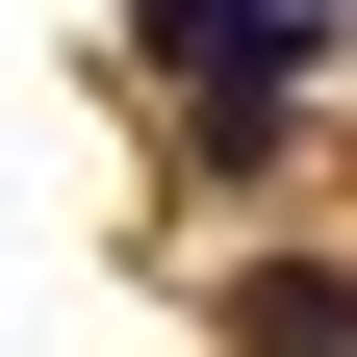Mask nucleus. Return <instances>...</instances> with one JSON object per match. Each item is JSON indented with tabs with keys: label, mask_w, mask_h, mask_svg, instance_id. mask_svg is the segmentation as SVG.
Wrapping results in <instances>:
<instances>
[{
	"label": "nucleus",
	"mask_w": 357,
	"mask_h": 357,
	"mask_svg": "<svg viewBox=\"0 0 357 357\" xmlns=\"http://www.w3.org/2000/svg\"><path fill=\"white\" fill-rule=\"evenodd\" d=\"M230 357H357V255H255L230 281Z\"/></svg>",
	"instance_id": "1"
},
{
	"label": "nucleus",
	"mask_w": 357,
	"mask_h": 357,
	"mask_svg": "<svg viewBox=\"0 0 357 357\" xmlns=\"http://www.w3.org/2000/svg\"><path fill=\"white\" fill-rule=\"evenodd\" d=\"M255 26H281V52H306V26H357V0H255Z\"/></svg>",
	"instance_id": "2"
}]
</instances>
